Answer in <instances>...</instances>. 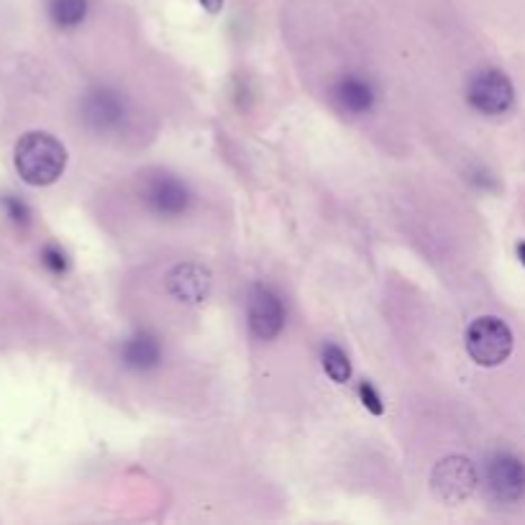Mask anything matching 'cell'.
<instances>
[{
	"mask_svg": "<svg viewBox=\"0 0 525 525\" xmlns=\"http://www.w3.org/2000/svg\"><path fill=\"white\" fill-rule=\"evenodd\" d=\"M16 170L23 182L34 187L54 185L67 167V149L47 131H31L16 144Z\"/></svg>",
	"mask_w": 525,
	"mask_h": 525,
	"instance_id": "6da1fadb",
	"label": "cell"
},
{
	"mask_svg": "<svg viewBox=\"0 0 525 525\" xmlns=\"http://www.w3.org/2000/svg\"><path fill=\"white\" fill-rule=\"evenodd\" d=\"M512 346L515 341L508 323L494 316L476 318L467 331V351L479 367H500L512 354Z\"/></svg>",
	"mask_w": 525,
	"mask_h": 525,
	"instance_id": "7a4b0ae2",
	"label": "cell"
},
{
	"mask_svg": "<svg viewBox=\"0 0 525 525\" xmlns=\"http://www.w3.org/2000/svg\"><path fill=\"white\" fill-rule=\"evenodd\" d=\"M467 101L482 116H505L515 102V87L500 69H482L467 87Z\"/></svg>",
	"mask_w": 525,
	"mask_h": 525,
	"instance_id": "3957f363",
	"label": "cell"
},
{
	"mask_svg": "<svg viewBox=\"0 0 525 525\" xmlns=\"http://www.w3.org/2000/svg\"><path fill=\"white\" fill-rule=\"evenodd\" d=\"M476 485H479V475H476L475 464L464 457L443 458L431 475V487L446 505H458L469 500L475 494Z\"/></svg>",
	"mask_w": 525,
	"mask_h": 525,
	"instance_id": "277c9868",
	"label": "cell"
},
{
	"mask_svg": "<svg viewBox=\"0 0 525 525\" xmlns=\"http://www.w3.org/2000/svg\"><path fill=\"white\" fill-rule=\"evenodd\" d=\"M141 198L147 208L162 218H180L192 203V192L187 190L185 182L167 172H156L154 177H149L141 187Z\"/></svg>",
	"mask_w": 525,
	"mask_h": 525,
	"instance_id": "5b68a950",
	"label": "cell"
},
{
	"mask_svg": "<svg viewBox=\"0 0 525 525\" xmlns=\"http://www.w3.org/2000/svg\"><path fill=\"white\" fill-rule=\"evenodd\" d=\"M487 490L497 500L512 505L525 497V464L515 454L500 451L487 464Z\"/></svg>",
	"mask_w": 525,
	"mask_h": 525,
	"instance_id": "8992f818",
	"label": "cell"
},
{
	"mask_svg": "<svg viewBox=\"0 0 525 525\" xmlns=\"http://www.w3.org/2000/svg\"><path fill=\"white\" fill-rule=\"evenodd\" d=\"M249 325L256 339H277L285 328V306L282 298L267 285H256L249 295Z\"/></svg>",
	"mask_w": 525,
	"mask_h": 525,
	"instance_id": "52a82bcc",
	"label": "cell"
},
{
	"mask_svg": "<svg viewBox=\"0 0 525 525\" xmlns=\"http://www.w3.org/2000/svg\"><path fill=\"white\" fill-rule=\"evenodd\" d=\"M213 288V274L203 264L195 262H182L177 267H172L167 274V292L174 300L187 303V306H198L208 300Z\"/></svg>",
	"mask_w": 525,
	"mask_h": 525,
	"instance_id": "ba28073f",
	"label": "cell"
},
{
	"mask_svg": "<svg viewBox=\"0 0 525 525\" xmlns=\"http://www.w3.org/2000/svg\"><path fill=\"white\" fill-rule=\"evenodd\" d=\"M126 101L116 90L101 87L90 93L85 101V120L95 131H116L120 123L126 120Z\"/></svg>",
	"mask_w": 525,
	"mask_h": 525,
	"instance_id": "9c48e42d",
	"label": "cell"
},
{
	"mask_svg": "<svg viewBox=\"0 0 525 525\" xmlns=\"http://www.w3.org/2000/svg\"><path fill=\"white\" fill-rule=\"evenodd\" d=\"M334 101L349 116H367L377 102V93L369 80L346 75L334 85Z\"/></svg>",
	"mask_w": 525,
	"mask_h": 525,
	"instance_id": "30bf717a",
	"label": "cell"
},
{
	"mask_svg": "<svg viewBox=\"0 0 525 525\" xmlns=\"http://www.w3.org/2000/svg\"><path fill=\"white\" fill-rule=\"evenodd\" d=\"M120 361H123V367H129L134 372H149L154 367H159V361H162V341L149 331H138L131 339L123 341Z\"/></svg>",
	"mask_w": 525,
	"mask_h": 525,
	"instance_id": "8fae6325",
	"label": "cell"
},
{
	"mask_svg": "<svg viewBox=\"0 0 525 525\" xmlns=\"http://www.w3.org/2000/svg\"><path fill=\"white\" fill-rule=\"evenodd\" d=\"M49 16L59 29H75L87 16V0H49Z\"/></svg>",
	"mask_w": 525,
	"mask_h": 525,
	"instance_id": "7c38bea8",
	"label": "cell"
},
{
	"mask_svg": "<svg viewBox=\"0 0 525 525\" xmlns=\"http://www.w3.org/2000/svg\"><path fill=\"white\" fill-rule=\"evenodd\" d=\"M323 369L325 374L336 382V385H343V382H349L351 379V361H349V356L343 349H339L336 343H325L323 346Z\"/></svg>",
	"mask_w": 525,
	"mask_h": 525,
	"instance_id": "4fadbf2b",
	"label": "cell"
},
{
	"mask_svg": "<svg viewBox=\"0 0 525 525\" xmlns=\"http://www.w3.org/2000/svg\"><path fill=\"white\" fill-rule=\"evenodd\" d=\"M359 400H361V405L367 407L372 415H382L385 413L382 397H379V392L374 390V385H369V382H361L359 385Z\"/></svg>",
	"mask_w": 525,
	"mask_h": 525,
	"instance_id": "5bb4252c",
	"label": "cell"
},
{
	"mask_svg": "<svg viewBox=\"0 0 525 525\" xmlns=\"http://www.w3.org/2000/svg\"><path fill=\"white\" fill-rule=\"evenodd\" d=\"M41 256H44V264H47L54 274H65V271H67V267H69L67 254H65L59 246H54V244H51V246L44 249V254Z\"/></svg>",
	"mask_w": 525,
	"mask_h": 525,
	"instance_id": "9a60e30c",
	"label": "cell"
},
{
	"mask_svg": "<svg viewBox=\"0 0 525 525\" xmlns=\"http://www.w3.org/2000/svg\"><path fill=\"white\" fill-rule=\"evenodd\" d=\"M200 5L208 13H218L220 8H223V0H200Z\"/></svg>",
	"mask_w": 525,
	"mask_h": 525,
	"instance_id": "2e32d148",
	"label": "cell"
},
{
	"mask_svg": "<svg viewBox=\"0 0 525 525\" xmlns=\"http://www.w3.org/2000/svg\"><path fill=\"white\" fill-rule=\"evenodd\" d=\"M518 256H521V262H523L525 267V241L523 244H518Z\"/></svg>",
	"mask_w": 525,
	"mask_h": 525,
	"instance_id": "e0dca14e",
	"label": "cell"
}]
</instances>
